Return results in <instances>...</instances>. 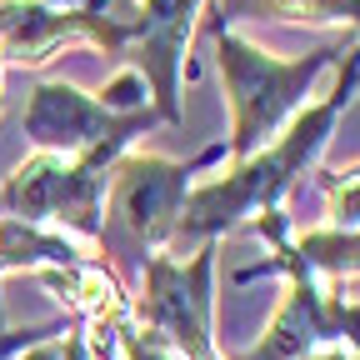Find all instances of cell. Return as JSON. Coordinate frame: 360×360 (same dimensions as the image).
Listing matches in <instances>:
<instances>
[{"mask_svg":"<svg viewBox=\"0 0 360 360\" xmlns=\"http://www.w3.org/2000/svg\"><path fill=\"white\" fill-rule=\"evenodd\" d=\"M155 120H160L155 105L120 115V110L101 105V96H85L70 80H40L30 90V105H25V141L35 150H56V155H85L96 146H120L125 150Z\"/></svg>","mask_w":360,"mask_h":360,"instance_id":"cell-6","label":"cell"},{"mask_svg":"<svg viewBox=\"0 0 360 360\" xmlns=\"http://www.w3.org/2000/svg\"><path fill=\"white\" fill-rule=\"evenodd\" d=\"M120 146H96L85 155H56L35 150L15 175L0 186V220H25V225H70L75 236L101 245V195L105 175L120 160Z\"/></svg>","mask_w":360,"mask_h":360,"instance_id":"cell-4","label":"cell"},{"mask_svg":"<svg viewBox=\"0 0 360 360\" xmlns=\"http://www.w3.org/2000/svg\"><path fill=\"white\" fill-rule=\"evenodd\" d=\"M360 90V40L345 51V70L335 80V90L321 101V105H305L290 130L281 135L270 150H255L250 160H240L225 180H210V186H195L186 195V205H180V220H175V236L165 245L170 260H186V250L200 240H220V231H231L236 220L245 215H270L285 191L295 186V180L315 165V155L326 150L330 130L340 120V110L350 105V96Z\"/></svg>","mask_w":360,"mask_h":360,"instance_id":"cell-1","label":"cell"},{"mask_svg":"<svg viewBox=\"0 0 360 360\" xmlns=\"http://www.w3.org/2000/svg\"><path fill=\"white\" fill-rule=\"evenodd\" d=\"M210 40H215L220 75H225V96H231V141H225V155L240 165L260 150L265 135H276L285 120L300 115L305 90L355 45V30L326 40L321 51L295 56V60H276V56L255 51L250 40H240L236 30H225L215 20H210Z\"/></svg>","mask_w":360,"mask_h":360,"instance_id":"cell-2","label":"cell"},{"mask_svg":"<svg viewBox=\"0 0 360 360\" xmlns=\"http://www.w3.org/2000/svg\"><path fill=\"white\" fill-rule=\"evenodd\" d=\"M65 360H90V340H85L80 330L65 335Z\"/></svg>","mask_w":360,"mask_h":360,"instance_id":"cell-12","label":"cell"},{"mask_svg":"<svg viewBox=\"0 0 360 360\" xmlns=\"http://www.w3.org/2000/svg\"><path fill=\"white\" fill-rule=\"evenodd\" d=\"M225 160V141L200 150L195 160H165V155H120L105 175L110 205L101 210V245L130 265H141L150 255H165L180 205L191 195V175Z\"/></svg>","mask_w":360,"mask_h":360,"instance_id":"cell-3","label":"cell"},{"mask_svg":"<svg viewBox=\"0 0 360 360\" xmlns=\"http://www.w3.org/2000/svg\"><path fill=\"white\" fill-rule=\"evenodd\" d=\"M200 0H141L135 6V25L120 60L150 85L155 115L165 125H180V65H186V40L195 30Z\"/></svg>","mask_w":360,"mask_h":360,"instance_id":"cell-7","label":"cell"},{"mask_svg":"<svg viewBox=\"0 0 360 360\" xmlns=\"http://www.w3.org/2000/svg\"><path fill=\"white\" fill-rule=\"evenodd\" d=\"M120 360H180L160 335H150V330H141V326H125L120 330Z\"/></svg>","mask_w":360,"mask_h":360,"instance_id":"cell-11","label":"cell"},{"mask_svg":"<svg viewBox=\"0 0 360 360\" xmlns=\"http://www.w3.org/2000/svg\"><path fill=\"white\" fill-rule=\"evenodd\" d=\"M210 20L225 30L236 20H340L360 30V0H220Z\"/></svg>","mask_w":360,"mask_h":360,"instance_id":"cell-9","label":"cell"},{"mask_svg":"<svg viewBox=\"0 0 360 360\" xmlns=\"http://www.w3.org/2000/svg\"><path fill=\"white\" fill-rule=\"evenodd\" d=\"M326 191H330L335 225H340V231H360V165H355V170L326 175Z\"/></svg>","mask_w":360,"mask_h":360,"instance_id":"cell-10","label":"cell"},{"mask_svg":"<svg viewBox=\"0 0 360 360\" xmlns=\"http://www.w3.org/2000/svg\"><path fill=\"white\" fill-rule=\"evenodd\" d=\"M340 340H350L360 360V305L326 295L315 276H290L285 305L276 310L265 340L236 360H310L321 345H340Z\"/></svg>","mask_w":360,"mask_h":360,"instance_id":"cell-8","label":"cell"},{"mask_svg":"<svg viewBox=\"0 0 360 360\" xmlns=\"http://www.w3.org/2000/svg\"><path fill=\"white\" fill-rule=\"evenodd\" d=\"M215 255L220 240H205L191 260L150 255L146 260V300H141V330L160 335L180 360H220L215 355Z\"/></svg>","mask_w":360,"mask_h":360,"instance_id":"cell-5","label":"cell"},{"mask_svg":"<svg viewBox=\"0 0 360 360\" xmlns=\"http://www.w3.org/2000/svg\"><path fill=\"white\" fill-rule=\"evenodd\" d=\"M0 75H6V60H0ZM0 105H6V101H0Z\"/></svg>","mask_w":360,"mask_h":360,"instance_id":"cell-14","label":"cell"},{"mask_svg":"<svg viewBox=\"0 0 360 360\" xmlns=\"http://www.w3.org/2000/svg\"><path fill=\"white\" fill-rule=\"evenodd\" d=\"M6 20H11V0H0V30H6Z\"/></svg>","mask_w":360,"mask_h":360,"instance_id":"cell-13","label":"cell"}]
</instances>
